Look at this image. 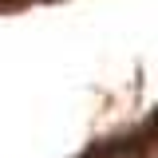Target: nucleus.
<instances>
[{
  "label": "nucleus",
  "mask_w": 158,
  "mask_h": 158,
  "mask_svg": "<svg viewBox=\"0 0 158 158\" xmlns=\"http://www.w3.org/2000/svg\"><path fill=\"white\" fill-rule=\"evenodd\" d=\"M103 158H142L138 150H115V154H103Z\"/></svg>",
  "instance_id": "obj_1"
}]
</instances>
